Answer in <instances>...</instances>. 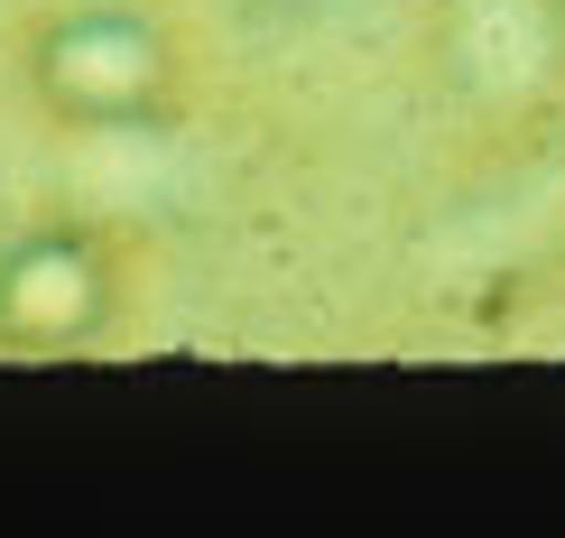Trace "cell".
Wrapping results in <instances>:
<instances>
[{"instance_id":"obj_1","label":"cell","mask_w":565,"mask_h":538,"mask_svg":"<svg viewBox=\"0 0 565 538\" xmlns=\"http://www.w3.org/2000/svg\"><path fill=\"white\" fill-rule=\"evenodd\" d=\"M19 93L75 139H149L195 112L204 56L168 0H56L19 29Z\"/></svg>"},{"instance_id":"obj_2","label":"cell","mask_w":565,"mask_h":538,"mask_svg":"<svg viewBox=\"0 0 565 538\" xmlns=\"http://www.w3.org/2000/svg\"><path fill=\"white\" fill-rule=\"evenodd\" d=\"M130 242L103 214H29L0 232V354L10 362H75L103 354L130 316Z\"/></svg>"},{"instance_id":"obj_3","label":"cell","mask_w":565,"mask_h":538,"mask_svg":"<svg viewBox=\"0 0 565 538\" xmlns=\"http://www.w3.org/2000/svg\"><path fill=\"white\" fill-rule=\"evenodd\" d=\"M436 75L473 112L565 103L547 0H436Z\"/></svg>"},{"instance_id":"obj_4","label":"cell","mask_w":565,"mask_h":538,"mask_svg":"<svg viewBox=\"0 0 565 538\" xmlns=\"http://www.w3.org/2000/svg\"><path fill=\"white\" fill-rule=\"evenodd\" d=\"M547 19H556V65H565V0H547Z\"/></svg>"}]
</instances>
